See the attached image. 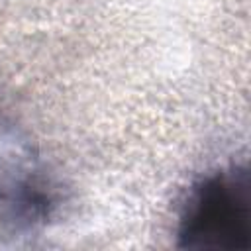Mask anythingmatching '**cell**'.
Listing matches in <instances>:
<instances>
[{
	"instance_id": "1",
	"label": "cell",
	"mask_w": 251,
	"mask_h": 251,
	"mask_svg": "<svg viewBox=\"0 0 251 251\" xmlns=\"http://www.w3.org/2000/svg\"><path fill=\"white\" fill-rule=\"evenodd\" d=\"M186 247H247L249 198L245 175L216 176L198 186L182 218Z\"/></svg>"
}]
</instances>
